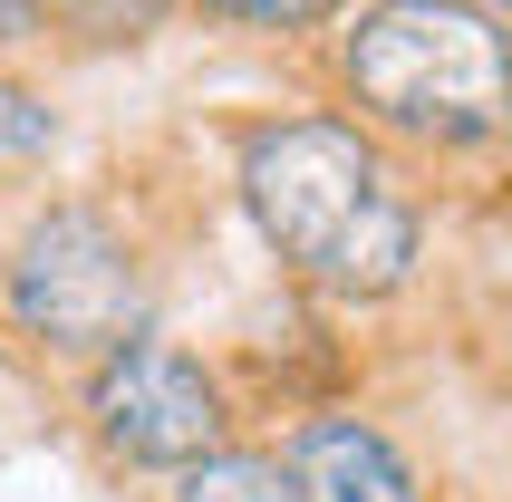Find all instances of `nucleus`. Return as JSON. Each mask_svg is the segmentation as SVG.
I'll return each mask as SVG.
<instances>
[{
	"instance_id": "obj_1",
	"label": "nucleus",
	"mask_w": 512,
	"mask_h": 502,
	"mask_svg": "<svg viewBox=\"0 0 512 502\" xmlns=\"http://www.w3.org/2000/svg\"><path fill=\"white\" fill-rule=\"evenodd\" d=\"M242 194H252V223L271 232V251L290 271H310L319 290L377 300L416 271V203L397 194L387 155L358 145L348 126H329V116L252 136Z\"/></svg>"
},
{
	"instance_id": "obj_2",
	"label": "nucleus",
	"mask_w": 512,
	"mask_h": 502,
	"mask_svg": "<svg viewBox=\"0 0 512 502\" xmlns=\"http://www.w3.org/2000/svg\"><path fill=\"white\" fill-rule=\"evenodd\" d=\"M348 87L397 136L474 145L512 116V39L464 0H377L348 39Z\"/></svg>"
},
{
	"instance_id": "obj_3",
	"label": "nucleus",
	"mask_w": 512,
	"mask_h": 502,
	"mask_svg": "<svg viewBox=\"0 0 512 502\" xmlns=\"http://www.w3.org/2000/svg\"><path fill=\"white\" fill-rule=\"evenodd\" d=\"M136 309H145L136 261L97 213H49L10 251V319L49 348H116V338H136Z\"/></svg>"
},
{
	"instance_id": "obj_4",
	"label": "nucleus",
	"mask_w": 512,
	"mask_h": 502,
	"mask_svg": "<svg viewBox=\"0 0 512 502\" xmlns=\"http://www.w3.org/2000/svg\"><path fill=\"white\" fill-rule=\"evenodd\" d=\"M87 416L126 464H194V454L223 445V396L194 358H174L155 338H116L97 387H87Z\"/></svg>"
},
{
	"instance_id": "obj_5",
	"label": "nucleus",
	"mask_w": 512,
	"mask_h": 502,
	"mask_svg": "<svg viewBox=\"0 0 512 502\" xmlns=\"http://www.w3.org/2000/svg\"><path fill=\"white\" fill-rule=\"evenodd\" d=\"M290 483H300V502H416L406 454L387 445L377 425H358V416L310 425L300 454H290Z\"/></svg>"
},
{
	"instance_id": "obj_6",
	"label": "nucleus",
	"mask_w": 512,
	"mask_h": 502,
	"mask_svg": "<svg viewBox=\"0 0 512 502\" xmlns=\"http://www.w3.org/2000/svg\"><path fill=\"white\" fill-rule=\"evenodd\" d=\"M174 502H300V483L261 454H194V474L174 483Z\"/></svg>"
},
{
	"instance_id": "obj_7",
	"label": "nucleus",
	"mask_w": 512,
	"mask_h": 502,
	"mask_svg": "<svg viewBox=\"0 0 512 502\" xmlns=\"http://www.w3.org/2000/svg\"><path fill=\"white\" fill-rule=\"evenodd\" d=\"M49 10L78 39H145V29L165 20V0H49Z\"/></svg>"
},
{
	"instance_id": "obj_8",
	"label": "nucleus",
	"mask_w": 512,
	"mask_h": 502,
	"mask_svg": "<svg viewBox=\"0 0 512 502\" xmlns=\"http://www.w3.org/2000/svg\"><path fill=\"white\" fill-rule=\"evenodd\" d=\"M49 145V107H29L20 87H0V155H39Z\"/></svg>"
},
{
	"instance_id": "obj_9",
	"label": "nucleus",
	"mask_w": 512,
	"mask_h": 502,
	"mask_svg": "<svg viewBox=\"0 0 512 502\" xmlns=\"http://www.w3.org/2000/svg\"><path fill=\"white\" fill-rule=\"evenodd\" d=\"M223 20H252V29H300V20H319L329 0H213Z\"/></svg>"
},
{
	"instance_id": "obj_10",
	"label": "nucleus",
	"mask_w": 512,
	"mask_h": 502,
	"mask_svg": "<svg viewBox=\"0 0 512 502\" xmlns=\"http://www.w3.org/2000/svg\"><path fill=\"white\" fill-rule=\"evenodd\" d=\"M29 20H39V0H0V49H10V39H29Z\"/></svg>"
}]
</instances>
